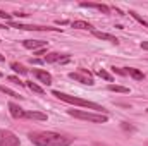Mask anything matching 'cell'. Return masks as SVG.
<instances>
[{"label": "cell", "mask_w": 148, "mask_h": 146, "mask_svg": "<svg viewBox=\"0 0 148 146\" xmlns=\"http://www.w3.org/2000/svg\"><path fill=\"white\" fill-rule=\"evenodd\" d=\"M29 141L36 146H71L73 138L53 132V131H35L28 134Z\"/></svg>", "instance_id": "1"}, {"label": "cell", "mask_w": 148, "mask_h": 146, "mask_svg": "<svg viewBox=\"0 0 148 146\" xmlns=\"http://www.w3.org/2000/svg\"><path fill=\"white\" fill-rule=\"evenodd\" d=\"M52 95L53 96H57L59 100H62V102H66V103H71V105H77V107H83V108H90V110H95V112H100V113H103L105 108L102 107V105H98V103H95V102H88V100H83V98H77V96H71V95H67V93H62V91H52Z\"/></svg>", "instance_id": "2"}, {"label": "cell", "mask_w": 148, "mask_h": 146, "mask_svg": "<svg viewBox=\"0 0 148 146\" xmlns=\"http://www.w3.org/2000/svg\"><path fill=\"white\" fill-rule=\"evenodd\" d=\"M67 113L76 117V119L95 122V124H105L109 120V117L105 113H93V112H86V110H67Z\"/></svg>", "instance_id": "3"}, {"label": "cell", "mask_w": 148, "mask_h": 146, "mask_svg": "<svg viewBox=\"0 0 148 146\" xmlns=\"http://www.w3.org/2000/svg\"><path fill=\"white\" fill-rule=\"evenodd\" d=\"M0 146H19V138L7 129H0Z\"/></svg>", "instance_id": "4"}, {"label": "cell", "mask_w": 148, "mask_h": 146, "mask_svg": "<svg viewBox=\"0 0 148 146\" xmlns=\"http://www.w3.org/2000/svg\"><path fill=\"white\" fill-rule=\"evenodd\" d=\"M69 77L74 79V81H77V83L88 84V86L95 84V83H93V76H91V72H88L86 69H79L77 72H71V74H69Z\"/></svg>", "instance_id": "5"}, {"label": "cell", "mask_w": 148, "mask_h": 146, "mask_svg": "<svg viewBox=\"0 0 148 146\" xmlns=\"http://www.w3.org/2000/svg\"><path fill=\"white\" fill-rule=\"evenodd\" d=\"M10 28L17 29H26V31H60V28H48V26H28V24H19V23H9Z\"/></svg>", "instance_id": "6"}, {"label": "cell", "mask_w": 148, "mask_h": 146, "mask_svg": "<svg viewBox=\"0 0 148 146\" xmlns=\"http://www.w3.org/2000/svg\"><path fill=\"white\" fill-rule=\"evenodd\" d=\"M23 45H24V48H29V50H41L47 46V41H43V40H24Z\"/></svg>", "instance_id": "7"}, {"label": "cell", "mask_w": 148, "mask_h": 146, "mask_svg": "<svg viewBox=\"0 0 148 146\" xmlns=\"http://www.w3.org/2000/svg\"><path fill=\"white\" fill-rule=\"evenodd\" d=\"M33 74H35V77H38V81H40V83H43V84H47V86H50V84H52V76L47 72V71L35 69Z\"/></svg>", "instance_id": "8"}, {"label": "cell", "mask_w": 148, "mask_h": 146, "mask_svg": "<svg viewBox=\"0 0 148 146\" xmlns=\"http://www.w3.org/2000/svg\"><path fill=\"white\" fill-rule=\"evenodd\" d=\"M81 7H88V9H97V10H100V12H103V14H109V12H110V9H109L107 5H103V3H93V2H81Z\"/></svg>", "instance_id": "9"}, {"label": "cell", "mask_w": 148, "mask_h": 146, "mask_svg": "<svg viewBox=\"0 0 148 146\" xmlns=\"http://www.w3.org/2000/svg\"><path fill=\"white\" fill-rule=\"evenodd\" d=\"M69 60V55H60V53H48L45 57V62L48 64H53V62H67Z\"/></svg>", "instance_id": "10"}, {"label": "cell", "mask_w": 148, "mask_h": 146, "mask_svg": "<svg viewBox=\"0 0 148 146\" xmlns=\"http://www.w3.org/2000/svg\"><path fill=\"white\" fill-rule=\"evenodd\" d=\"M9 112H10V115L14 119H23V115H24V110L19 105H16V103H9Z\"/></svg>", "instance_id": "11"}, {"label": "cell", "mask_w": 148, "mask_h": 146, "mask_svg": "<svg viewBox=\"0 0 148 146\" xmlns=\"http://www.w3.org/2000/svg\"><path fill=\"white\" fill-rule=\"evenodd\" d=\"M91 33H93V36L100 38V40H105V41H110V43H115V45L119 43V40H117L115 36H112V35H109V33H102V31H95V29H93Z\"/></svg>", "instance_id": "12"}, {"label": "cell", "mask_w": 148, "mask_h": 146, "mask_svg": "<svg viewBox=\"0 0 148 146\" xmlns=\"http://www.w3.org/2000/svg\"><path fill=\"white\" fill-rule=\"evenodd\" d=\"M23 119H33V120H47V115L41 112H24Z\"/></svg>", "instance_id": "13"}, {"label": "cell", "mask_w": 148, "mask_h": 146, "mask_svg": "<svg viewBox=\"0 0 148 146\" xmlns=\"http://www.w3.org/2000/svg\"><path fill=\"white\" fill-rule=\"evenodd\" d=\"M71 26L76 28V29H88V31H93V26H91L90 23H86V21H74V23H71Z\"/></svg>", "instance_id": "14"}, {"label": "cell", "mask_w": 148, "mask_h": 146, "mask_svg": "<svg viewBox=\"0 0 148 146\" xmlns=\"http://www.w3.org/2000/svg\"><path fill=\"white\" fill-rule=\"evenodd\" d=\"M10 69L14 71V72H17V74H21V76H26L28 74V69H24L21 64H17V62H10Z\"/></svg>", "instance_id": "15"}, {"label": "cell", "mask_w": 148, "mask_h": 146, "mask_svg": "<svg viewBox=\"0 0 148 146\" xmlns=\"http://www.w3.org/2000/svg\"><path fill=\"white\" fill-rule=\"evenodd\" d=\"M126 72L129 74L131 77H134L136 81H141V79L145 77V76H143V72H141V71H138V69H134V67H129V69H127Z\"/></svg>", "instance_id": "16"}, {"label": "cell", "mask_w": 148, "mask_h": 146, "mask_svg": "<svg viewBox=\"0 0 148 146\" xmlns=\"http://www.w3.org/2000/svg\"><path fill=\"white\" fill-rule=\"evenodd\" d=\"M109 91H114V93H129V88L117 86V84H109Z\"/></svg>", "instance_id": "17"}, {"label": "cell", "mask_w": 148, "mask_h": 146, "mask_svg": "<svg viewBox=\"0 0 148 146\" xmlns=\"http://www.w3.org/2000/svg\"><path fill=\"white\" fill-rule=\"evenodd\" d=\"M0 91H2V93H5V95H9V96H12V98H23V96H19L16 91H12V89L5 88V86H2V84H0Z\"/></svg>", "instance_id": "18"}, {"label": "cell", "mask_w": 148, "mask_h": 146, "mask_svg": "<svg viewBox=\"0 0 148 146\" xmlns=\"http://www.w3.org/2000/svg\"><path fill=\"white\" fill-rule=\"evenodd\" d=\"M129 14H131V16H133V17H134V19H136V21H138V23H140V24H143V26H145V28H148V21H145V19H143V17H141V16H140V14H136V12H134V10H131V12H129Z\"/></svg>", "instance_id": "19"}, {"label": "cell", "mask_w": 148, "mask_h": 146, "mask_svg": "<svg viewBox=\"0 0 148 146\" xmlns=\"http://www.w3.org/2000/svg\"><path fill=\"white\" fill-rule=\"evenodd\" d=\"M26 86H28V88H29L31 91H35V93H40V95L43 93V89H41V88H40L38 84H35V83H26Z\"/></svg>", "instance_id": "20"}, {"label": "cell", "mask_w": 148, "mask_h": 146, "mask_svg": "<svg viewBox=\"0 0 148 146\" xmlns=\"http://www.w3.org/2000/svg\"><path fill=\"white\" fill-rule=\"evenodd\" d=\"M98 76H100V77H103L105 81H112V76L107 72V71H103V69H100V71H98Z\"/></svg>", "instance_id": "21"}, {"label": "cell", "mask_w": 148, "mask_h": 146, "mask_svg": "<svg viewBox=\"0 0 148 146\" xmlns=\"http://www.w3.org/2000/svg\"><path fill=\"white\" fill-rule=\"evenodd\" d=\"M9 81H10V83H14V84H19V86H24V83H23V81H21L19 77H16V76H10V77H9Z\"/></svg>", "instance_id": "22"}, {"label": "cell", "mask_w": 148, "mask_h": 146, "mask_svg": "<svg viewBox=\"0 0 148 146\" xmlns=\"http://www.w3.org/2000/svg\"><path fill=\"white\" fill-rule=\"evenodd\" d=\"M0 19H7V21H10V19H12V14H7V12H3V10L0 9Z\"/></svg>", "instance_id": "23"}, {"label": "cell", "mask_w": 148, "mask_h": 146, "mask_svg": "<svg viewBox=\"0 0 148 146\" xmlns=\"http://www.w3.org/2000/svg\"><path fill=\"white\" fill-rule=\"evenodd\" d=\"M112 71H114V72H117V74H121V76H126V71H122V69H119V67H112Z\"/></svg>", "instance_id": "24"}, {"label": "cell", "mask_w": 148, "mask_h": 146, "mask_svg": "<svg viewBox=\"0 0 148 146\" xmlns=\"http://www.w3.org/2000/svg\"><path fill=\"white\" fill-rule=\"evenodd\" d=\"M140 46H141L143 50H148V41H141V43H140Z\"/></svg>", "instance_id": "25"}, {"label": "cell", "mask_w": 148, "mask_h": 146, "mask_svg": "<svg viewBox=\"0 0 148 146\" xmlns=\"http://www.w3.org/2000/svg\"><path fill=\"white\" fill-rule=\"evenodd\" d=\"M29 62H31V64H41V62H45V60H38V59H31Z\"/></svg>", "instance_id": "26"}, {"label": "cell", "mask_w": 148, "mask_h": 146, "mask_svg": "<svg viewBox=\"0 0 148 146\" xmlns=\"http://www.w3.org/2000/svg\"><path fill=\"white\" fill-rule=\"evenodd\" d=\"M43 53H45V50H43V48H41V50H36V55H43Z\"/></svg>", "instance_id": "27"}, {"label": "cell", "mask_w": 148, "mask_h": 146, "mask_svg": "<svg viewBox=\"0 0 148 146\" xmlns=\"http://www.w3.org/2000/svg\"><path fill=\"white\" fill-rule=\"evenodd\" d=\"M0 62H5V57L3 55H0Z\"/></svg>", "instance_id": "28"}, {"label": "cell", "mask_w": 148, "mask_h": 146, "mask_svg": "<svg viewBox=\"0 0 148 146\" xmlns=\"http://www.w3.org/2000/svg\"><path fill=\"white\" fill-rule=\"evenodd\" d=\"M95 146H109V145H100V143H98V145H95Z\"/></svg>", "instance_id": "29"}, {"label": "cell", "mask_w": 148, "mask_h": 146, "mask_svg": "<svg viewBox=\"0 0 148 146\" xmlns=\"http://www.w3.org/2000/svg\"><path fill=\"white\" fill-rule=\"evenodd\" d=\"M0 76H2V72H0Z\"/></svg>", "instance_id": "30"}, {"label": "cell", "mask_w": 148, "mask_h": 146, "mask_svg": "<svg viewBox=\"0 0 148 146\" xmlns=\"http://www.w3.org/2000/svg\"><path fill=\"white\" fill-rule=\"evenodd\" d=\"M147 112H148V108H147Z\"/></svg>", "instance_id": "31"}]
</instances>
